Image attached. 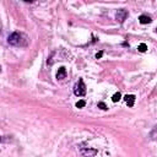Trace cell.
<instances>
[{
  "mask_svg": "<svg viewBox=\"0 0 157 157\" xmlns=\"http://www.w3.org/2000/svg\"><path fill=\"white\" fill-rule=\"evenodd\" d=\"M7 42L10 46H14V47H27L29 38L24 32H14L9 36Z\"/></svg>",
  "mask_w": 157,
  "mask_h": 157,
  "instance_id": "cell-1",
  "label": "cell"
},
{
  "mask_svg": "<svg viewBox=\"0 0 157 157\" xmlns=\"http://www.w3.org/2000/svg\"><path fill=\"white\" fill-rule=\"evenodd\" d=\"M74 93L77 97H83L86 95V85H85V82H83L82 79H80L76 82V85L74 87Z\"/></svg>",
  "mask_w": 157,
  "mask_h": 157,
  "instance_id": "cell-2",
  "label": "cell"
},
{
  "mask_svg": "<svg viewBox=\"0 0 157 157\" xmlns=\"http://www.w3.org/2000/svg\"><path fill=\"white\" fill-rule=\"evenodd\" d=\"M128 15H129L128 10H125V9H120V10H118L117 14H116V18H117V21H118L119 24H123L124 21L127 20Z\"/></svg>",
  "mask_w": 157,
  "mask_h": 157,
  "instance_id": "cell-3",
  "label": "cell"
},
{
  "mask_svg": "<svg viewBox=\"0 0 157 157\" xmlns=\"http://www.w3.org/2000/svg\"><path fill=\"white\" fill-rule=\"evenodd\" d=\"M65 77H66V69L64 66H61V68H59V70L57 72V79L58 80H64Z\"/></svg>",
  "mask_w": 157,
  "mask_h": 157,
  "instance_id": "cell-4",
  "label": "cell"
},
{
  "mask_svg": "<svg viewBox=\"0 0 157 157\" xmlns=\"http://www.w3.org/2000/svg\"><path fill=\"white\" fill-rule=\"evenodd\" d=\"M139 21H140V24L141 25H147V24H151L152 22V18L147 15H141L139 17Z\"/></svg>",
  "mask_w": 157,
  "mask_h": 157,
  "instance_id": "cell-5",
  "label": "cell"
},
{
  "mask_svg": "<svg viewBox=\"0 0 157 157\" xmlns=\"http://www.w3.org/2000/svg\"><path fill=\"white\" fill-rule=\"evenodd\" d=\"M135 98H136V97H135L134 95H127V96L124 97L125 102H127V104H128L129 107H133V106H134V103H135Z\"/></svg>",
  "mask_w": 157,
  "mask_h": 157,
  "instance_id": "cell-6",
  "label": "cell"
},
{
  "mask_svg": "<svg viewBox=\"0 0 157 157\" xmlns=\"http://www.w3.org/2000/svg\"><path fill=\"white\" fill-rule=\"evenodd\" d=\"M81 152H82V155H85V156H87V157H93V156H96L97 150H95V149H88V150L82 149Z\"/></svg>",
  "mask_w": 157,
  "mask_h": 157,
  "instance_id": "cell-7",
  "label": "cell"
},
{
  "mask_svg": "<svg viewBox=\"0 0 157 157\" xmlns=\"http://www.w3.org/2000/svg\"><path fill=\"white\" fill-rule=\"evenodd\" d=\"M150 139L152 141H157V125L151 130V133H150Z\"/></svg>",
  "mask_w": 157,
  "mask_h": 157,
  "instance_id": "cell-8",
  "label": "cell"
},
{
  "mask_svg": "<svg viewBox=\"0 0 157 157\" xmlns=\"http://www.w3.org/2000/svg\"><path fill=\"white\" fill-rule=\"evenodd\" d=\"M120 98H122L120 92H116V93H114V95L112 96V101H113V102H119Z\"/></svg>",
  "mask_w": 157,
  "mask_h": 157,
  "instance_id": "cell-9",
  "label": "cell"
},
{
  "mask_svg": "<svg viewBox=\"0 0 157 157\" xmlns=\"http://www.w3.org/2000/svg\"><path fill=\"white\" fill-rule=\"evenodd\" d=\"M138 50L141 52V53H145V52L147 50V46H146L145 43H140V46L138 47Z\"/></svg>",
  "mask_w": 157,
  "mask_h": 157,
  "instance_id": "cell-10",
  "label": "cell"
},
{
  "mask_svg": "<svg viewBox=\"0 0 157 157\" xmlns=\"http://www.w3.org/2000/svg\"><path fill=\"white\" fill-rule=\"evenodd\" d=\"M85 106H86L85 100H80L79 102H76V107H77V108H83Z\"/></svg>",
  "mask_w": 157,
  "mask_h": 157,
  "instance_id": "cell-11",
  "label": "cell"
},
{
  "mask_svg": "<svg viewBox=\"0 0 157 157\" xmlns=\"http://www.w3.org/2000/svg\"><path fill=\"white\" fill-rule=\"evenodd\" d=\"M98 108H101L102 111H107L108 109V107L106 106V103H104V102H98Z\"/></svg>",
  "mask_w": 157,
  "mask_h": 157,
  "instance_id": "cell-12",
  "label": "cell"
},
{
  "mask_svg": "<svg viewBox=\"0 0 157 157\" xmlns=\"http://www.w3.org/2000/svg\"><path fill=\"white\" fill-rule=\"evenodd\" d=\"M102 55H103V52H98V53L96 54V58L100 59V58H102Z\"/></svg>",
  "mask_w": 157,
  "mask_h": 157,
  "instance_id": "cell-13",
  "label": "cell"
},
{
  "mask_svg": "<svg viewBox=\"0 0 157 157\" xmlns=\"http://www.w3.org/2000/svg\"><path fill=\"white\" fill-rule=\"evenodd\" d=\"M156 32H157V29H156Z\"/></svg>",
  "mask_w": 157,
  "mask_h": 157,
  "instance_id": "cell-14",
  "label": "cell"
}]
</instances>
